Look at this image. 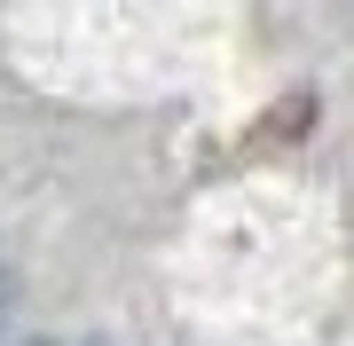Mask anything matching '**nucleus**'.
<instances>
[{"instance_id": "obj_1", "label": "nucleus", "mask_w": 354, "mask_h": 346, "mask_svg": "<svg viewBox=\"0 0 354 346\" xmlns=\"http://www.w3.org/2000/svg\"><path fill=\"white\" fill-rule=\"evenodd\" d=\"M8 323H16V276L0 268V338H8Z\"/></svg>"}]
</instances>
